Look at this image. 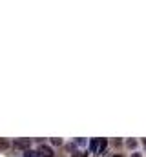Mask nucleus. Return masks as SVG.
<instances>
[{
  "instance_id": "1",
  "label": "nucleus",
  "mask_w": 146,
  "mask_h": 157,
  "mask_svg": "<svg viewBox=\"0 0 146 157\" xmlns=\"http://www.w3.org/2000/svg\"><path fill=\"white\" fill-rule=\"evenodd\" d=\"M38 157H53V150L49 146L42 144V146H38Z\"/></svg>"
},
{
  "instance_id": "2",
  "label": "nucleus",
  "mask_w": 146,
  "mask_h": 157,
  "mask_svg": "<svg viewBox=\"0 0 146 157\" xmlns=\"http://www.w3.org/2000/svg\"><path fill=\"white\" fill-rule=\"evenodd\" d=\"M15 148L28 150V148H29V141H28V139H17V141H15Z\"/></svg>"
},
{
  "instance_id": "3",
  "label": "nucleus",
  "mask_w": 146,
  "mask_h": 157,
  "mask_svg": "<svg viewBox=\"0 0 146 157\" xmlns=\"http://www.w3.org/2000/svg\"><path fill=\"white\" fill-rule=\"evenodd\" d=\"M90 148H91V152H97L99 154V150H101V139H91Z\"/></svg>"
},
{
  "instance_id": "4",
  "label": "nucleus",
  "mask_w": 146,
  "mask_h": 157,
  "mask_svg": "<svg viewBox=\"0 0 146 157\" xmlns=\"http://www.w3.org/2000/svg\"><path fill=\"white\" fill-rule=\"evenodd\" d=\"M24 157H38V152H33V150H26V152H24Z\"/></svg>"
},
{
  "instance_id": "5",
  "label": "nucleus",
  "mask_w": 146,
  "mask_h": 157,
  "mask_svg": "<svg viewBox=\"0 0 146 157\" xmlns=\"http://www.w3.org/2000/svg\"><path fill=\"white\" fill-rule=\"evenodd\" d=\"M106 144H108V141H106V139H101V150H99V154H104Z\"/></svg>"
},
{
  "instance_id": "6",
  "label": "nucleus",
  "mask_w": 146,
  "mask_h": 157,
  "mask_svg": "<svg viewBox=\"0 0 146 157\" xmlns=\"http://www.w3.org/2000/svg\"><path fill=\"white\" fill-rule=\"evenodd\" d=\"M9 146V141H6V139H0V150H6Z\"/></svg>"
},
{
  "instance_id": "7",
  "label": "nucleus",
  "mask_w": 146,
  "mask_h": 157,
  "mask_svg": "<svg viewBox=\"0 0 146 157\" xmlns=\"http://www.w3.org/2000/svg\"><path fill=\"white\" fill-rule=\"evenodd\" d=\"M128 146H130V148H135V146H137V141H135V139H130V141H128Z\"/></svg>"
},
{
  "instance_id": "8",
  "label": "nucleus",
  "mask_w": 146,
  "mask_h": 157,
  "mask_svg": "<svg viewBox=\"0 0 146 157\" xmlns=\"http://www.w3.org/2000/svg\"><path fill=\"white\" fill-rule=\"evenodd\" d=\"M71 157H88V155H86L84 152H75V154H73Z\"/></svg>"
},
{
  "instance_id": "9",
  "label": "nucleus",
  "mask_w": 146,
  "mask_h": 157,
  "mask_svg": "<svg viewBox=\"0 0 146 157\" xmlns=\"http://www.w3.org/2000/svg\"><path fill=\"white\" fill-rule=\"evenodd\" d=\"M53 144H57V146H59V144H62V141H60V139H53Z\"/></svg>"
},
{
  "instance_id": "10",
  "label": "nucleus",
  "mask_w": 146,
  "mask_h": 157,
  "mask_svg": "<svg viewBox=\"0 0 146 157\" xmlns=\"http://www.w3.org/2000/svg\"><path fill=\"white\" fill-rule=\"evenodd\" d=\"M84 143H86L84 139H77V144H80V146H84Z\"/></svg>"
},
{
  "instance_id": "11",
  "label": "nucleus",
  "mask_w": 146,
  "mask_h": 157,
  "mask_svg": "<svg viewBox=\"0 0 146 157\" xmlns=\"http://www.w3.org/2000/svg\"><path fill=\"white\" fill-rule=\"evenodd\" d=\"M132 157H141V155H139V154H133V155H132Z\"/></svg>"
},
{
  "instance_id": "12",
  "label": "nucleus",
  "mask_w": 146,
  "mask_h": 157,
  "mask_svg": "<svg viewBox=\"0 0 146 157\" xmlns=\"http://www.w3.org/2000/svg\"><path fill=\"white\" fill-rule=\"evenodd\" d=\"M113 157H122V155H113Z\"/></svg>"
},
{
  "instance_id": "13",
  "label": "nucleus",
  "mask_w": 146,
  "mask_h": 157,
  "mask_svg": "<svg viewBox=\"0 0 146 157\" xmlns=\"http://www.w3.org/2000/svg\"><path fill=\"white\" fill-rule=\"evenodd\" d=\"M144 146H146V139H144Z\"/></svg>"
}]
</instances>
